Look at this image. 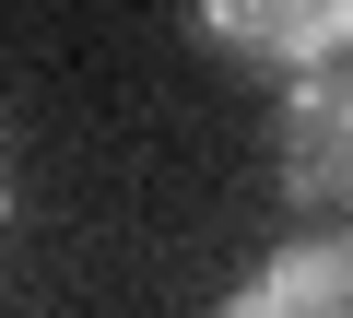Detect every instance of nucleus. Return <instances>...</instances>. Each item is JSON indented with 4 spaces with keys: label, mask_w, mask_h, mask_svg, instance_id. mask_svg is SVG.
I'll return each instance as SVG.
<instances>
[{
    "label": "nucleus",
    "mask_w": 353,
    "mask_h": 318,
    "mask_svg": "<svg viewBox=\"0 0 353 318\" xmlns=\"http://www.w3.org/2000/svg\"><path fill=\"white\" fill-rule=\"evenodd\" d=\"M0 212H12V166H0Z\"/></svg>",
    "instance_id": "20e7f679"
},
{
    "label": "nucleus",
    "mask_w": 353,
    "mask_h": 318,
    "mask_svg": "<svg viewBox=\"0 0 353 318\" xmlns=\"http://www.w3.org/2000/svg\"><path fill=\"white\" fill-rule=\"evenodd\" d=\"M341 177H353V95H341V59H330V71L283 83V189L341 201Z\"/></svg>",
    "instance_id": "7ed1b4c3"
},
{
    "label": "nucleus",
    "mask_w": 353,
    "mask_h": 318,
    "mask_svg": "<svg viewBox=\"0 0 353 318\" xmlns=\"http://www.w3.org/2000/svg\"><path fill=\"white\" fill-rule=\"evenodd\" d=\"M212 318H353V248L318 224V236H294V248H271Z\"/></svg>",
    "instance_id": "f03ea898"
},
{
    "label": "nucleus",
    "mask_w": 353,
    "mask_h": 318,
    "mask_svg": "<svg viewBox=\"0 0 353 318\" xmlns=\"http://www.w3.org/2000/svg\"><path fill=\"white\" fill-rule=\"evenodd\" d=\"M189 36L201 48H236V59H271L294 83V71H330L353 48V12H341V0H201Z\"/></svg>",
    "instance_id": "f257e3e1"
}]
</instances>
